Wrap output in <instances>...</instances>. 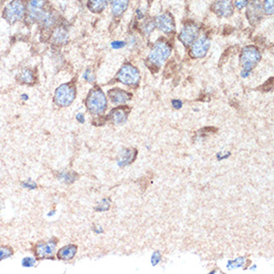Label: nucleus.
I'll list each match as a JSON object with an SVG mask.
<instances>
[{
  "label": "nucleus",
  "mask_w": 274,
  "mask_h": 274,
  "mask_svg": "<svg viewBox=\"0 0 274 274\" xmlns=\"http://www.w3.org/2000/svg\"><path fill=\"white\" fill-rule=\"evenodd\" d=\"M26 16V2L24 0H11L3 10V18L13 25Z\"/></svg>",
  "instance_id": "nucleus-1"
},
{
  "label": "nucleus",
  "mask_w": 274,
  "mask_h": 274,
  "mask_svg": "<svg viewBox=\"0 0 274 274\" xmlns=\"http://www.w3.org/2000/svg\"><path fill=\"white\" fill-rule=\"evenodd\" d=\"M86 105L90 113L94 115H100L106 111L107 99L99 87H95L93 90L90 91Z\"/></svg>",
  "instance_id": "nucleus-2"
},
{
  "label": "nucleus",
  "mask_w": 274,
  "mask_h": 274,
  "mask_svg": "<svg viewBox=\"0 0 274 274\" xmlns=\"http://www.w3.org/2000/svg\"><path fill=\"white\" fill-rule=\"evenodd\" d=\"M172 49L171 46L163 40H158L155 43L153 50L151 51L149 55V62L153 65H156L157 67H161L171 55Z\"/></svg>",
  "instance_id": "nucleus-3"
},
{
  "label": "nucleus",
  "mask_w": 274,
  "mask_h": 274,
  "mask_svg": "<svg viewBox=\"0 0 274 274\" xmlns=\"http://www.w3.org/2000/svg\"><path fill=\"white\" fill-rule=\"evenodd\" d=\"M260 52L253 46H249V47H246L243 49L242 51V54H241V65L243 67V71L241 73V75L243 77H246L248 76L249 72L254 69L255 67V65L258 63V61L260 60Z\"/></svg>",
  "instance_id": "nucleus-4"
},
{
  "label": "nucleus",
  "mask_w": 274,
  "mask_h": 274,
  "mask_svg": "<svg viewBox=\"0 0 274 274\" xmlns=\"http://www.w3.org/2000/svg\"><path fill=\"white\" fill-rule=\"evenodd\" d=\"M75 97H76L75 86L71 83H68L63 84L57 88V90L55 91L54 100L55 103L60 107H68L73 103Z\"/></svg>",
  "instance_id": "nucleus-5"
},
{
  "label": "nucleus",
  "mask_w": 274,
  "mask_h": 274,
  "mask_svg": "<svg viewBox=\"0 0 274 274\" xmlns=\"http://www.w3.org/2000/svg\"><path fill=\"white\" fill-rule=\"evenodd\" d=\"M118 80L128 86H136L140 81V73L136 67L131 64H125L119 71Z\"/></svg>",
  "instance_id": "nucleus-6"
},
{
  "label": "nucleus",
  "mask_w": 274,
  "mask_h": 274,
  "mask_svg": "<svg viewBox=\"0 0 274 274\" xmlns=\"http://www.w3.org/2000/svg\"><path fill=\"white\" fill-rule=\"evenodd\" d=\"M45 10L44 0H29L26 4V16L30 22H38Z\"/></svg>",
  "instance_id": "nucleus-7"
},
{
  "label": "nucleus",
  "mask_w": 274,
  "mask_h": 274,
  "mask_svg": "<svg viewBox=\"0 0 274 274\" xmlns=\"http://www.w3.org/2000/svg\"><path fill=\"white\" fill-rule=\"evenodd\" d=\"M155 25L164 33H173L176 30V24L171 13H164L156 18Z\"/></svg>",
  "instance_id": "nucleus-8"
},
{
  "label": "nucleus",
  "mask_w": 274,
  "mask_h": 274,
  "mask_svg": "<svg viewBox=\"0 0 274 274\" xmlns=\"http://www.w3.org/2000/svg\"><path fill=\"white\" fill-rule=\"evenodd\" d=\"M211 42L207 36H201L194 42V45L191 50V55L194 58H202L207 55L210 49Z\"/></svg>",
  "instance_id": "nucleus-9"
},
{
  "label": "nucleus",
  "mask_w": 274,
  "mask_h": 274,
  "mask_svg": "<svg viewBox=\"0 0 274 274\" xmlns=\"http://www.w3.org/2000/svg\"><path fill=\"white\" fill-rule=\"evenodd\" d=\"M213 10L219 17H230L234 13L232 0H216L213 5Z\"/></svg>",
  "instance_id": "nucleus-10"
},
{
  "label": "nucleus",
  "mask_w": 274,
  "mask_h": 274,
  "mask_svg": "<svg viewBox=\"0 0 274 274\" xmlns=\"http://www.w3.org/2000/svg\"><path fill=\"white\" fill-rule=\"evenodd\" d=\"M198 35V27L194 24H190L184 27L182 31L179 34V40L186 46H190L193 44Z\"/></svg>",
  "instance_id": "nucleus-11"
},
{
  "label": "nucleus",
  "mask_w": 274,
  "mask_h": 274,
  "mask_svg": "<svg viewBox=\"0 0 274 274\" xmlns=\"http://www.w3.org/2000/svg\"><path fill=\"white\" fill-rule=\"evenodd\" d=\"M56 244H57V241L55 240H50L48 242H41L36 246L35 254L39 258L50 257L55 253Z\"/></svg>",
  "instance_id": "nucleus-12"
},
{
  "label": "nucleus",
  "mask_w": 274,
  "mask_h": 274,
  "mask_svg": "<svg viewBox=\"0 0 274 274\" xmlns=\"http://www.w3.org/2000/svg\"><path fill=\"white\" fill-rule=\"evenodd\" d=\"M262 5L260 3L259 0H253L252 3L249 4L248 8H247V16H248V19L249 22L255 25V23L260 19V15H261V12H262Z\"/></svg>",
  "instance_id": "nucleus-13"
},
{
  "label": "nucleus",
  "mask_w": 274,
  "mask_h": 274,
  "mask_svg": "<svg viewBox=\"0 0 274 274\" xmlns=\"http://www.w3.org/2000/svg\"><path fill=\"white\" fill-rule=\"evenodd\" d=\"M51 39L55 45H64L69 40V33L65 27L58 26L53 31Z\"/></svg>",
  "instance_id": "nucleus-14"
},
{
  "label": "nucleus",
  "mask_w": 274,
  "mask_h": 274,
  "mask_svg": "<svg viewBox=\"0 0 274 274\" xmlns=\"http://www.w3.org/2000/svg\"><path fill=\"white\" fill-rule=\"evenodd\" d=\"M130 94H128L127 92L120 90V89H112L109 91V97L110 100L116 104V105H122L125 104L126 102H128L130 100Z\"/></svg>",
  "instance_id": "nucleus-15"
},
{
  "label": "nucleus",
  "mask_w": 274,
  "mask_h": 274,
  "mask_svg": "<svg viewBox=\"0 0 274 274\" xmlns=\"http://www.w3.org/2000/svg\"><path fill=\"white\" fill-rule=\"evenodd\" d=\"M56 21V15L54 12L46 9L44 11V13L42 14V16L40 17L39 22L40 25L44 28V29H50L51 27L54 26Z\"/></svg>",
  "instance_id": "nucleus-16"
},
{
  "label": "nucleus",
  "mask_w": 274,
  "mask_h": 274,
  "mask_svg": "<svg viewBox=\"0 0 274 274\" xmlns=\"http://www.w3.org/2000/svg\"><path fill=\"white\" fill-rule=\"evenodd\" d=\"M129 6V0H111L112 13L115 17H120L127 10Z\"/></svg>",
  "instance_id": "nucleus-17"
},
{
  "label": "nucleus",
  "mask_w": 274,
  "mask_h": 274,
  "mask_svg": "<svg viewBox=\"0 0 274 274\" xmlns=\"http://www.w3.org/2000/svg\"><path fill=\"white\" fill-rule=\"evenodd\" d=\"M128 118V112L124 110L123 108H118L111 112L110 114V120L115 124V125H122L127 121Z\"/></svg>",
  "instance_id": "nucleus-18"
},
{
  "label": "nucleus",
  "mask_w": 274,
  "mask_h": 274,
  "mask_svg": "<svg viewBox=\"0 0 274 274\" xmlns=\"http://www.w3.org/2000/svg\"><path fill=\"white\" fill-rule=\"evenodd\" d=\"M108 4L109 0H88L87 2L88 8L94 13L102 12L103 10L106 9Z\"/></svg>",
  "instance_id": "nucleus-19"
},
{
  "label": "nucleus",
  "mask_w": 274,
  "mask_h": 274,
  "mask_svg": "<svg viewBox=\"0 0 274 274\" xmlns=\"http://www.w3.org/2000/svg\"><path fill=\"white\" fill-rule=\"evenodd\" d=\"M17 79H18L20 83H22V84L31 85L35 81V75H34V72L31 69L25 68L17 75Z\"/></svg>",
  "instance_id": "nucleus-20"
},
{
  "label": "nucleus",
  "mask_w": 274,
  "mask_h": 274,
  "mask_svg": "<svg viewBox=\"0 0 274 274\" xmlns=\"http://www.w3.org/2000/svg\"><path fill=\"white\" fill-rule=\"evenodd\" d=\"M77 253V247L75 245H67L61 248L58 252V257L62 260L72 259Z\"/></svg>",
  "instance_id": "nucleus-21"
},
{
  "label": "nucleus",
  "mask_w": 274,
  "mask_h": 274,
  "mask_svg": "<svg viewBox=\"0 0 274 274\" xmlns=\"http://www.w3.org/2000/svg\"><path fill=\"white\" fill-rule=\"evenodd\" d=\"M134 157H135V153H134V152H131L130 150L124 151V152H123V156L120 158L119 166L124 167V166L130 164V163L133 161Z\"/></svg>",
  "instance_id": "nucleus-22"
},
{
  "label": "nucleus",
  "mask_w": 274,
  "mask_h": 274,
  "mask_svg": "<svg viewBox=\"0 0 274 274\" xmlns=\"http://www.w3.org/2000/svg\"><path fill=\"white\" fill-rule=\"evenodd\" d=\"M273 0H264V3L262 5V10H264V12L267 15H272L273 14Z\"/></svg>",
  "instance_id": "nucleus-23"
},
{
  "label": "nucleus",
  "mask_w": 274,
  "mask_h": 274,
  "mask_svg": "<svg viewBox=\"0 0 274 274\" xmlns=\"http://www.w3.org/2000/svg\"><path fill=\"white\" fill-rule=\"evenodd\" d=\"M13 255V250L8 246H1L0 247V261L6 259Z\"/></svg>",
  "instance_id": "nucleus-24"
},
{
  "label": "nucleus",
  "mask_w": 274,
  "mask_h": 274,
  "mask_svg": "<svg viewBox=\"0 0 274 274\" xmlns=\"http://www.w3.org/2000/svg\"><path fill=\"white\" fill-rule=\"evenodd\" d=\"M142 27H143V31H144L147 35H149V34H151V33L154 31L156 25H155V23L152 22V21H147L145 24H143Z\"/></svg>",
  "instance_id": "nucleus-25"
},
{
  "label": "nucleus",
  "mask_w": 274,
  "mask_h": 274,
  "mask_svg": "<svg viewBox=\"0 0 274 274\" xmlns=\"http://www.w3.org/2000/svg\"><path fill=\"white\" fill-rule=\"evenodd\" d=\"M244 264V258L240 257V258H236L235 261H232L229 263L227 267L231 269H235V268H238V267H241L242 265Z\"/></svg>",
  "instance_id": "nucleus-26"
},
{
  "label": "nucleus",
  "mask_w": 274,
  "mask_h": 274,
  "mask_svg": "<svg viewBox=\"0 0 274 274\" xmlns=\"http://www.w3.org/2000/svg\"><path fill=\"white\" fill-rule=\"evenodd\" d=\"M35 263H36V260L32 256H27L22 260V266L24 267H32L35 265Z\"/></svg>",
  "instance_id": "nucleus-27"
},
{
  "label": "nucleus",
  "mask_w": 274,
  "mask_h": 274,
  "mask_svg": "<svg viewBox=\"0 0 274 274\" xmlns=\"http://www.w3.org/2000/svg\"><path fill=\"white\" fill-rule=\"evenodd\" d=\"M60 177H62V179L67 184H71L76 179V176H73L71 173H63L60 175Z\"/></svg>",
  "instance_id": "nucleus-28"
},
{
  "label": "nucleus",
  "mask_w": 274,
  "mask_h": 274,
  "mask_svg": "<svg viewBox=\"0 0 274 274\" xmlns=\"http://www.w3.org/2000/svg\"><path fill=\"white\" fill-rule=\"evenodd\" d=\"M110 208V202L107 200V199H103L100 203L98 204V207L96 208V210L98 212H104V211H107L109 210Z\"/></svg>",
  "instance_id": "nucleus-29"
},
{
  "label": "nucleus",
  "mask_w": 274,
  "mask_h": 274,
  "mask_svg": "<svg viewBox=\"0 0 274 274\" xmlns=\"http://www.w3.org/2000/svg\"><path fill=\"white\" fill-rule=\"evenodd\" d=\"M22 186H23L25 189H28V190H35V189L37 188V185H36L34 181H32L31 179L22 182Z\"/></svg>",
  "instance_id": "nucleus-30"
},
{
  "label": "nucleus",
  "mask_w": 274,
  "mask_h": 274,
  "mask_svg": "<svg viewBox=\"0 0 274 274\" xmlns=\"http://www.w3.org/2000/svg\"><path fill=\"white\" fill-rule=\"evenodd\" d=\"M83 77H84L85 80H87L88 82H93V81L95 80V77H94V75H93V72H91L90 70H87V71L84 73Z\"/></svg>",
  "instance_id": "nucleus-31"
},
{
  "label": "nucleus",
  "mask_w": 274,
  "mask_h": 274,
  "mask_svg": "<svg viewBox=\"0 0 274 274\" xmlns=\"http://www.w3.org/2000/svg\"><path fill=\"white\" fill-rule=\"evenodd\" d=\"M247 3H248L247 0H236L235 1V6L238 9H242L247 5Z\"/></svg>",
  "instance_id": "nucleus-32"
},
{
  "label": "nucleus",
  "mask_w": 274,
  "mask_h": 274,
  "mask_svg": "<svg viewBox=\"0 0 274 274\" xmlns=\"http://www.w3.org/2000/svg\"><path fill=\"white\" fill-rule=\"evenodd\" d=\"M111 46H112L114 49L123 48V47L125 46V42H123V41H114V42H112Z\"/></svg>",
  "instance_id": "nucleus-33"
},
{
  "label": "nucleus",
  "mask_w": 274,
  "mask_h": 274,
  "mask_svg": "<svg viewBox=\"0 0 274 274\" xmlns=\"http://www.w3.org/2000/svg\"><path fill=\"white\" fill-rule=\"evenodd\" d=\"M159 260H161V255H159V253H155L154 255L152 256V263L154 265H156V264H157L159 262Z\"/></svg>",
  "instance_id": "nucleus-34"
},
{
  "label": "nucleus",
  "mask_w": 274,
  "mask_h": 274,
  "mask_svg": "<svg viewBox=\"0 0 274 274\" xmlns=\"http://www.w3.org/2000/svg\"><path fill=\"white\" fill-rule=\"evenodd\" d=\"M173 105H174V107L176 109H179V108H181L182 103L180 101H178V100H176V101H173Z\"/></svg>",
  "instance_id": "nucleus-35"
},
{
  "label": "nucleus",
  "mask_w": 274,
  "mask_h": 274,
  "mask_svg": "<svg viewBox=\"0 0 274 274\" xmlns=\"http://www.w3.org/2000/svg\"><path fill=\"white\" fill-rule=\"evenodd\" d=\"M76 118H77V120H78L79 122L84 123V120H85V119H84V115H83V114H78Z\"/></svg>",
  "instance_id": "nucleus-36"
},
{
  "label": "nucleus",
  "mask_w": 274,
  "mask_h": 274,
  "mask_svg": "<svg viewBox=\"0 0 274 274\" xmlns=\"http://www.w3.org/2000/svg\"><path fill=\"white\" fill-rule=\"evenodd\" d=\"M21 98H22V100H24V101H27L28 100V95L27 94H23V95H21Z\"/></svg>",
  "instance_id": "nucleus-37"
}]
</instances>
